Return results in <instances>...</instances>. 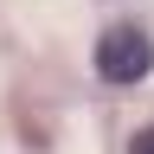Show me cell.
<instances>
[{"label": "cell", "mask_w": 154, "mask_h": 154, "mask_svg": "<svg viewBox=\"0 0 154 154\" xmlns=\"http://www.w3.org/2000/svg\"><path fill=\"white\" fill-rule=\"evenodd\" d=\"M154 71V38L141 26H109L96 38V77L103 84H141Z\"/></svg>", "instance_id": "obj_1"}, {"label": "cell", "mask_w": 154, "mask_h": 154, "mask_svg": "<svg viewBox=\"0 0 154 154\" xmlns=\"http://www.w3.org/2000/svg\"><path fill=\"white\" fill-rule=\"evenodd\" d=\"M128 154H154V122H148L141 135H135V148H128Z\"/></svg>", "instance_id": "obj_2"}]
</instances>
